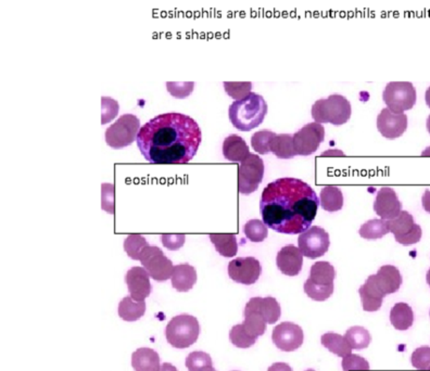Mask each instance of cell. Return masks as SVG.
<instances>
[{
	"instance_id": "cell-43",
	"label": "cell",
	"mask_w": 430,
	"mask_h": 371,
	"mask_svg": "<svg viewBox=\"0 0 430 371\" xmlns=\"http://www.w3.org/2000/svg\"><path fill=\"white\" fill-rule=\"evenodd\" d=\"M101 105H103V107H101V114H103L101 123L105 124V123L110 122L117 116V113H119V103L112 98L103 97Z\"/></svg>"
},
{
	"instance_id": "cell-42",
	"label": "cell",
	"mask_w": 430,
	"mask_h": 371,
	"mask_svg": "<svg viewBox=\"0 0 430 371\" xmlns=\"http://www.w3.org/2000/svg\"><path fill=\"white\" fill-rule=\"evenodd\" d=\"M224 88L230 97L234 98L236 100H239V99H242L251 93L252 83H250V82H244V83L224 82Z\"/></svg>"
},
{
	"instance_id": "cell-15",
	"label": "cell",
	"mask_w": 430,
	"mask_h": 371,
	"mask_svg": "<svg viewBox=\"0 0 430 371\" xmlns=\"http://www.w3.org/2000/svg\"><path fill=\"white\" fill-rule=\"evenodd\" d=\"M272 340L281 351H293L302 347L304 335L298 325L285 321L274 328Z\"/></svg>"
},
{
	"instance_id": "cell-27",
	"label": "cell",
	"mask_w": 430,
	"mask_h": 371,
	"mask_svg": "<svg viewBox=\"0 0 430 371\" xmlns=\"http://www.w3.org/2000/svg\"><path fill=\"white\" fill-rule=\"evenodd\" d=\"M119 316L125 321H136L146 312L144 301H135L132 296H125L119 304Z\"/></svg>"
},
{
	"instance_id": "cell-52",
	"label": "cell",
	"mask_w": 430,
	"mask_h": 371,
	"mask_svg": "<svg viewBox=\"0 0 430 371\" xmlns=\"http://www.w3.org/2000/svg\"><path fill=\"white\" fill-rule=\"evenodd\" d=\"M422 156H430V146H427L423 152H422Z\"/></svg>"
},
{
	"instance_id": "cell-22",
	"label": "cell",
	"mask_w": 430,
	"mask_h": 371,
	"mask_svg": "<svg viewBox=\"0 0 430 371\" xmlns=\"http://www.w3.org/2000/svg\"><path fill=\"white\" fill-rule=\"evenodd\" d=\"M362 306L365 312H377L380 310L385 294L375 282L374 276L371 275L365 281L364 285L359 289Z\"/></svg>"
},
{
	"instance_id": "cell-11",
	"label": "cell",
	"mask_w": 430,
	"mask_h": 371,
	"mask_svg": "<svg viewBox=\"0 0 430 371\" xmlns=\"http://www.w3.org/2000/svg\"><path fill=\"white\" fill-rule=\"evenodd\" d=\"M298 244L304 257L318 259L329 249V234L320 226H311L299 234Z\"/></svg>"
},
{
	"instance_id": "cell-23",
	"label": "cell",
	"mask_w": 430,
	"mask_h": 371,
	"mask_svg": "<svg viewBox=\"0 0 430 371\" xmlns=\"http://www.w3.org/2000/svg\"><path fill=\"white\" fill-rule=\"evenodd\" d=\"M172 286L179 292L191 290L197 281V271L189 264H179L174 266L171 277Z\"/></svg>"
},
{
	"instance_id": "cell-14",
	"label": "cell",
	"mask_w": 430,
	"mask_h": 371,
	"mask_svg": "<svg viewBox=\"0 0 430 371\" xmlns=\"http://www.w3.org/2000/svg\"><path fill=\"white\" fill-rule=\"evenodd\" d=\"M261 273V263L255 257H237L228 264V275L230 279L246 286L257 282Z\"/></svg>"
},
{
	"instance_id": "cell-38",
	"label": "cell",
	"mask_w": 430,
	"mask_h": 371,
	"mask_svg": "<svg viewBox=\"0 0 430 371\" xmlns=\"http://www.w3.org/2000/svg\"><path fill=\"white\" fill-rule=\"evenodd\" d=\"M276 136L272 130H262L254 132L251 137V146L254 151L260 154H267L271 152V142L274 137Z\"/></svg>"
},
{
	"instance_id": "cell-20",
	"label": "cell",
	"mask_w": 430,
	"mask_h": 371,
	"mask_svg": "<svg viewBox=\"0 0 430 371\" xmlns=\"http://www.w3.org/2000/svg\"><path fill=\"white\" fill-rule=\"evenodd\" d=\"M244 320L242 325L251 337L258 339L265 333L267 322L264 320L263 316L261 315V312L258 308L255 298H250L247 305L244 308Z\"/></svg>"
},
{
	"instance_id": "cell-40",
	"label": "cell",
	"mask_w": 430,
	"mask_h": 371,
	"mask_svg": "<svg viewBox=\"0 0 430 371\" xmlns=\"http://www.w3.org/2000/svg\"><path fill=\"white\" fill-rule=\"evenodd\" d=\"M414 368L418 370H430V347H420L416 349L410 357Z\"/></svg>"
},
{
	"instance_id": "cell-24",
	"label": "cell",
	"mask_w": 430,
	"mask_h": 371,
	"mask_svg": "<svg viewBox=\"0 0 430 371\" xmlns=\"http://www.w3.org/2000/svg\"><path fill=\"white\" fill-rule=\"evenodd\" d=\"M223 154L228 161L242 162L249 156V146L238 135H230L223 142Z\"/></svg>"
},
{
	"instance_id": "cell-55",
	"label": "cell",
	"mask_w": 430,
	"mask_h": 371,
	"mask_svg": "<svg viewBox=\"0 0 430 371\" xmlns=\"http://www.w3.org/2000/svg\"><path fill=\"white\" fill-rule=\"evenodd\" d=\"M306 371H316V370H313V369H308V370Z\"/></svg>"
},
{
	"instance_id": "cell-31",
	"label": "cell",
	"mask_w": 430,
	"mask_h": 371,
	"mask_svg": "<svg viewBox=\"0 0 430 371\" xmlns=\"http://www.w3.org/2000/svg\"><path fill=\"white\" fill-rule=\"evenodd\" d=\"M271 151L279 159H291L298 156L291 135L279 134L271 142Z\"/></svg>"
},
{
	"instance_id": "cell-47",
	"label": "cell",
	"mask_w": 430,
	"mask_h": 371,
	"mask_svg": "<svg viewBox=\"0 0 430 371\" xmlns=\"http://www.w3.org/2000/svg\"><path fill=\"white\" fill-rule=\"evenodd\" d=\"M267 371H292V369L286 363H276V364L272 365Z\"/></svg>"
},
{
	"instance_id": "cell-4",
	"label": "cell",
	"mask_w": 430,
	"mask_h": 371,
	"mask_svg": "<svg viewBox=\"0 0 430 371\" xmlns=\"http://www.w3.org/2000/svg\"><path fill=\"white\" fill-rule=\"evenodd\" d=\"M335 277V268L329 262H316L311 267L310 276L304 283V292L312 300L326 301L334 293Z\"/></svg>"
},
{
	"instance_id": "cell-49",
	"label": "cell",
	"mask_w": 430,
	"mask_h": 371,
	"mask_svg": "<svg viewBox=\"0 0 430 371\" xmlns=\"http://www.w3.org/2000/svg\"><path fill=\"white\" fill-rule=\"evenodd\" d=\"M158 371H179L175 366H173L172 364H169V363H164L161 367H160L159 370Z\"/></svg>"
},
{
	"instance_id": "cell-50",
	"label": "cell",
	"mask_w": 430,
	"mask_h": 371,
	"mask_svg": "<svg viewBox=\"0 0 430 371\" xmlns=\"http://www.w3.org/2000/svg\"><path fill=\"white\" fill-rule=\"evenodd\" d=\"M345 156V154H343V152L340 151V150H328V151H325L324 152V153H322V156Z\"/></svg>"
},
{
	"instance_id": "cell-7",
	"label": "cell",
	"mask_w": 430,
	"mask_h": 371,
	"mask_svg": "<svg viewBox=\"0 0 430 371\" xmlns=\"http://www.w3.org/2000/svg\"><path fill=\"white\" fill-rule=\"evenodd\" d=\"M140 121L136 115L123 114L105 130V142L114 149L130 146L137 138Z\"/></svg>"
},
{
	"instance_id": "cell-56",
	"label": "cell",
	"mask_w": 430,
	"mask_h": 371,
	"mask_svg": "<svg viewBox=\"0 0 430 371\" xmlns=\"http://www.w3.org/2000/svg\"><path fill=\"white\" fill-rule=\"evenodd\" d=\"M210 371H216V370H215V369H214V368H213V369H211V370H210Z\"/></svg>"
},
{
	"instance_id": "cell-57",
	"label": "cell",
	"mask_w": 430,
	"mask_h": 371,
	"mask_svg": "<svg viewBox=\"0 0 430 371\" xmlns=\"http://www.w3.org/2000/svg\"><path fill=\"white\" fill-rule=\"evenodd\" d=\"M429 316H430V312H429Z\"/></svg>"
},
{
	"instance_id": "cell-51",
	"label": "cell",
	"mask_w": 430,
	"mask_h": 371,
	"mask_svg": "<svg viewBox=\"0 0 430 371\" xmlns=\"http://www.w3.org/2000/svg\"><path fill=\"white\" fill-rule=\"evenodd\" d=\"M425 100L426 103H427L428 107H430V86L427 88V91H426Z\"/></svg>"
},
{
	"instance_id": "cell-48",
	"label": "cell",
	"mask_w": 430,
	"mask_h": 371,
	"mask_svg": "<svg viewBox=\"0 0 430 371\" xmlns=\"http://www.w3.org/2000/svg\"><path fill=\"white\" fill-rule=\"evenodd\" d=\"M422 203H423V208L426 212L429 213L430 214V190L429 189H426L425 192H424L423 198H422Z\"/></svg>"
},
{
	"instance_id": "cell-30",
	"label": "cell",
	"mask_w": 430,
	"mask_h": 371,
	"mask_svg": "<svg viewBox=\"0 0 430 371\" xmlns=\"http://www.w3.org/2000/svg\"><path fill=\"white\" fill-rule=\"evenodd\" d=\"M320 342H322V347H325L328 351H332V354L342 357V358L352 354V347H350L347 340L338 333L328 332L322 335Z\"/></svg>"
},
{
	"instance_id": "cell-12",
	"label": "cell",
	"mask_w": 430,
	"mask_h": 371,
	"mask_svg": "<svg viewBox=\"0 0 430 371\" xmlns=\"http://www.w3.org/2000/svg\"><path fill=\"white\" fill-rule=\"evenodd\" d=\"M390 232L394 234L396 242L403 245L417 243L422 238V227L416 224L413 215L408 211H401L400 214L394 220H389Z\"/></svg>"
},
{
	"instance_id": "cell-39",
	"label": "cell",
	"mask_w": 430,
	"mask_h": 371,
	"mask_svg": "<svg viewBox=\"0 0 430 371\" xmlns=\"http://www.w3.org/2000/svg\"><path fill=\"white\" fill-rule=\"evenodd\" d=\"M230 340L235 347H239V349H248L257 342V339L251 337L247 330L244 329L242 324L232 328L230 332Z\"/></svg>"
},
{
	"instance_id": "cell-10",
	"label": "cell",
	"mask_w": 430,
	"mask_h": 371,
	"mask_svg": "<svg viewBox=\"0 0 430 371\" xmlns=\"http://www.w3.org/2000/svg\"><path fill=\"white\" fill-rule=\"evenodd\" d=\"M140 261L154 280L166 281L171 278L174 271L173 263L159 247L149 244L142 252Z\"/></svg>"
},
{
	"instance_id": "cell-32",
	"label": "cell",
	"mask_w": 430,
	"mask_h": 371,
	"mask_svg": "<svg viewBox=\"0 0 430 371\" xmlns=\"http://www.w3.org/2000/svg\"><path fill=\"white\" fill-rule=\"evenodd\" d=\"M255 302L267 325H273L281 318V305L276 298H272V296L255 298Z\"/></svg>"
},
{
	"instance_id": "cell-5",
	"label": "cell",
	"mask_w": 430,
	"mask_h": 371,
	"mask_svg": "<svg viewBox=\"0 0 430 371\" xmlns=\"http://www.w3.org/2000/svg\"><path fill=\"white\" fill-rule=\"evenodd\" d=\"M351 103L343 96L334 93L325 99L316 101L312 107V116L316 122L345 124L351 116Z\"/></svg>"
},
{
	"instance_id": "cell-9",
	"label": "cell",
	"mask_w": 430,
	"mask_h": 371,
	"mask_svg": "<svg viewBox=\"0 0 430 371\" xmlns=\"http://www.w3.org/2000/svg\"><path fill=\"white\" fill-rule=\"evenodd\" d=\"M264 162L258 154L250 153L240 162L238 167V190L242 195H250L257 190L263 181Z\"/></svg>"
},
{
	"instance_id": "cell-19",
	"label": "cell",
	"mask_w": 430,
	"mask_h": 371,
	"mask_svg": "<svg viewBox=\"0 0 430 371\" xmlns=\"http://www.w3.org/2000/svg\"><path fill=\"white\" fill-rule=\"evenodd\" d=\"M276 265L279 271L287 276H297L302 269V252L296 245L287 244L277 253Z\"/></svg>"
},
{
	"instance_id": "cell-21",
	"label": "cell",
	"mask_w": 430,
	"mask_h": 371,
	"mask_svg": "<svg viewBox=\"0 0 430 371\" xmlns=\"http://www.w3.org/2000/svg\"><path fill=\"white\" fill-rule=\"evenodd\" d=\"M374 276L376 282L381 292L384 293L385 296L388 294L396 293L402 285V276L400 271L394 265H385L381 266Z\"/></svg>"
},
{
	"instance_id": "cell-54",
	"label": "cell",
	"mask_w": 430,
	"mask_h": 371,
	"mask_svg": "<svg viewBox=\"0 0 430 371\" xmlns=\"http://www.w3.org/2000/svg\"><path fill=\"white\" fill-rule=\"evenodd\" d=\"M426 124H427V130H428V132H429V134H430V115H429V116H428L427 123H426Z\"/></svg>"
},
{
	"instance_id": "cell-3",
	"label": "cell",
	"mask_w": 430,
	"mask_h": 371,
	"mask_svg": "<svg viewBox=\"0 0 430 371\" xmlns=\"http://www.w3.org/2000/svg\"><path fill=\"white\" fill-rule=\"evenodd\" d=\"M267 113V103L259 93H250L230 105V122L237 130L249 132L263 122Z\"/></svg>"
},
{
	"instance_id": "cell-28",
	"label": "cell",
	"mask_w": 430,
	"mask_h": 371,
	"mask_svg": "<svg viewBox=\"0 0 430 371\" xmlns=\"http://www.w3.org/2000/svg\"><path fill=\"white\" fill-rule=\"evenodd\" d=\"M211 242L215 249L225 257H232L237 254V238L234 234H210Z\"/></svg>"
},
{
	"instance_id": "cell-34",
	"label": "cell",
	"mask_w": 430,
	"mask_h": 371,
	"mask_svg": "<svg viewBox=\"0 0 430 371\" xmlns=\"http://www.w3.org/2000/svg\"><path fill=\"white\" fill-rule=\"evenodd\" d=\"M345 338L352 349H364L371 344V337L369 332L359 326L350 328L346 332Z\"/></svg>"
},
{
	"instance_id": "cell-17",
	"label": "cell",
	"mask_w": 430,
	"mask_h": 371,
	"mask_svg": "<svg viewBox=\"0 0 430 371\" xmlns=\"http://www.w3.org/2000/svg\"><path fill=\"white\" fill-rule=\"evenodd\" d=\"M125 282L128 287L131 296L135 301H144L151 293L150 275L144 267L135 266L128 269L125 275Z\"/></svg>"
},
{
	"instance_id": "cell-53",
	"label": "cell",
	"mask_w": 430,
	"mask_h": 371,
	"mask_svg": "<svg viewBox=\"0 0 430 371\" xmlns=\"http://www.w3.org/2000/svg\"><path fill=\"white\" fill-rule=\"evenodd\" d=\"M426 280H427V283L428 285H429L430 287V268L429 271H428L427 276H426Z\"/></svg>"
},
{
	"instance_id": "cell-2",
	"label": "cell",
	"mask_w": 430,
	"mask_h": 371,
	"mask_svg": "<svg viewBox=\"0 0 430 371\" xmlns=\"http://www.w3.org/2000/svg\"><path fill=\"white\" fill-rule=\"evenodd\" d=\"M320 204L310 185L301 179L283 177L264 188L260 211L267 227L281 234H296L311 227Z\"/></svg>"
},
{
	"instance_id": "cell-16",
	"label": "cell",
	"mask_w": 430,
	"mask_h": 371,
	"mask_svg": "<svg viewBox=\"0 0 430 371\" xmlns=\"http://www.w3.org/2000/svg\"><path fill=\"white\" fill-rule=\"evenodd\" d=\"M377 127L386 138H398L408 128V116L404 113H396L389 107H385L377 117Z\"/></svg>"
},
{
	"instance_id": "cell-41",
	"label": "cell",
	"mask_w": 430,
	"mask_h": 371,
	"mask_svg": "<svg viewBox=\"0 0 430 371\" xmlns=\"http://www.w3.org/2000/svg\"><path fill=\"white\" fill-rule=\"evenodd\" d=\"M343 371H367L371 369L369 361L359 355L350 354L342 358Z\"/></svg>"
},
{
	"instance_id": "cell-33",
	"label": "cell",
	"mask_w": 430,
	"mask_h": 371,
	"mask_svg": "<svg viewBox=\"0 0 430 371\" xmlns=\"http://www.w3.org/2000/svg\"><path fill=\"white\" fill-rule=\"evenodd\" d=\"M390 232L389 228V220H371L365 224L362 225L359 228V234L364 239H380L385 234Z\"/></svg>"
},
{
	"instance_id": "cell-45",
	"label": "cell",
	"mask_w": 430,
	"mask_h": 371,
	"mask_svg": "<svg viewBox=\"0 0 430 371\" xmlns=\"http://www.w3.org/2000/svg\"><path fill=\"white\" fill-rule=\"evenodd\" d=\"M103 195H101V203L103 209L108 213L113 214L114 213V186L113 183H103Z\"/></svg>"
},
{
	"instance_id": "cell-6",
	"label": "cell",
	"mask_w": 430,
	"mask_h": 371,
	"mask_svg": "<svg viewBox=\"0 0 430 371\" xmlns=\"http://www.w3.org/2000/svg\"><path fill=\"white\" fill-rule=\"evenodd\" d=\"M199 333L200 326L198 319L187 314L172 318L165 329L166 340L176 349H187L195 344Z\"/></svg>"
},
{
	"instance_id": "cell-29",
	"label": "cell",
	"mask_w": 430,
	"mask_h": 371,
	"mask_svg": "<svg viewBox=\"0 0 430 371\" xmlns=\"http://www.w3.org/2000/svg\"><path fill=\"white\" fill-rule=\"evenodd\" d=\"M320 206L328 212H337L343 206V195L336 186H326L320 190Z\"/></svg>"
},
{
	"instance_id": "cell-37",
	"label": "cell",
	"mask_w": 430,
	"mask_h": 371,
	"mask_svg": "<svg viewBox=\"0 0 430 371\" xmlns=\"http://www.w3.org/2000/svg\"><path fill=\"white\" fill-rule=\"evenodd\" d=\"M267 225L264 224L263 220H250L244 226V234L246 237L252 242H262L267 239L269 234Z\"/></svg>"
},
{
	"instance_id": "cell-8",
	"label": "cell",
	"mask_w": 430,
	"mask_h": 371,
	"mask_svg": "<svg viewBox=\"0 0 430 371\" xmlns=\"http://www.w3.org/2000/svg\"><path fill=\"white\" fill-rule=\"evenodd\" d=\"M385 103L391 111L403 113L416 103V89L410 82H390L383 93Z\"/></svg>"
},
{
	"instance_id": "cell-25",
	"label": "cell",
	"mask_w": 430,
	"mask_h": 371,
	"mask_svg": "<svg viewBox=\"0 0 430 371\" xmlns=\"http://www.w3.org/2000/svg\"><path fill=\"white\" fill-rule=\"evenodd\" d=\"M132 366L135 371H158L160 369V356L149 347H142L132 355Z\"/></svg>"
},
{
	"instance_id": "cell-35",
	"label": "cell",
	"mask_w": 430,
	"mask_h": 371,
	"mask_svg": "<svg viewBox=\"0 0 430 371\" xmlns=\"http://www.w3.org/2000/svg\"><path fill=\"white\" fill-rule=\"evenodd\" d=\"M148 245L149 243L142 234H131L124 240L125 252L128 254L131 259H138V261L142 257V252Z\"/></svg>"
},
{
	"instance_id": "cell-36",
	"label": "cell",
	"mask_w": 430,
	"mask_h": 371,
	"mask_svg": "<svg viewBox=\"0 0 430 371\" xmlns=\"http://www.w3.org/2000/svg\"><path fill=\"white\" fill-rule=\"evenodd\" d=\"M186 367L189 371H210L212 358L205 351H193L186 358Z\"/></svg>"
},
{
	"instance_id": "cell-13",
	"label": "cell",
	"mask_w": 430,
	"mask_h": 371,
	"mask_svg": "<svg viewBox=\"0 0 430 371\" xmlns=\"http://www.w3.org/2000/svg\"><path fill=\"white\" fill-rule=\"evenodd\" d=\"M292 138L297 153L309 156L318 149L325 138V128L320 123H309L293 135Z\"/></svg>"
},
{
	"instance_id": "cell-44",
	"label": "cell",
	"mask_w": 430,
	"mask_h": 371,
	"mask_svg": "<svg viewBox=\"0 0 430 371\" xmlns=\"http://www.w3.org/2000/svg\"><path fill=\"white\" fill-rule=\"evenodd\" d=\"M168 91L171 95L176 98H185L191 95L193 91L195 83L193 82H184V83H174V82H168L166 83Z\"/></svg>"
},
{
	"instance_id": "cell-46",
	"label": "cell",
	"mask_w": 430,
	"mask_h": 371,
	"mask_svg": "<svg viewBox=\"0 0 430 371\" xmlns=\"http://www.w3.org/2000/svg\"><path fill=\"white\" fill-rule=\"evenodd\" d=\"M185 240L186 236L183 234H165L161 236V241L164 247L169 250H173V251L181 249L185 243Z\"/></svg>"
},
{
	"instance_id": "cell-26",
	"label": "cell",
	"mask_w": 430,
	"mask_h": 371,
	"mask_svg": "<svg viewBox=\"0 0 430 371\" xmlns=\"http://www.w3.org/2000/svg\"><path fill=\"white\" fill-rule=\"evenodd\" d=\"M391 325L396 330L406 331L413 326L414 312L406 303H396L390 312Z\"/></svg>"
},
{
	"instance_id": "cell-18",
	"label": "cell",
	"mask_w": 430,
	"mask_h": 371,
	"mask_svg": "<svg viewBox=\"0 0 430 371\" xmlns=\"http://www.w3.org/2000/svg\"><path fill=\"white\" fill-rule=\"evenodd\" d=\"M374 210L383 220H391L400 214L402 211V203L399 200L398 195L394 189L384 187L377 193Z\"/></svg>"
},
{
	"instance_id": "cell-1",
	"label": "cell",
	"mask_w": 430,
	"mask_h": 371,
	"mask_svg": "<svg viewBox=\"0 0 430 371\" xmlns=\"http://www.w3.org/2000/svg\"><path fill=\"white\" fill-rule=\"evenodd\" d=\"M202 139L193 117L181 113L156 115L137 134V146L147 161L154 164H186L193 159Z\"/></svg>"
}]
</instances>
